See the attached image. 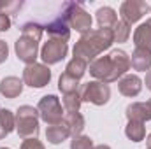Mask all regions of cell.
<instances>
[{"mask_svg": "<svg viewBox=\"0 0 151 149\" xmlns=\"http://www.w3.org/2000/svg\"><path fill=\"white\" fill-rule=\"evenodd\" d=\"M146 144H148V148H151V133L146 137Z\"/></svg>", "mask_w": 151, "mask_h": 149, "instance_id": "d6a6232c", "label": "cell"}, {"mask_svg": "<svg viewBox=\"0 0 151 149\" xmlns=\"http://www.w3.org/2000/svg\"><path fill=\"white\" fill-rule=\"evenodd\" d=\"M39 111V117L49 126V125H58L63 121V107H62V102L58 97L55 95H44L40 100H39L37 105Z\"/></svg>", "mask_w": 151, "mask_h": 149, "instance_id": "5b68a950", "label": "cell"}, {"mask_svg": "<svg viewBox=\"0 0 151 149\" xmlns=\"http://www.w3.org/2000/svg\"><path fill=\"white\" fill-rule=\"evenodd\" d=\"M21 149H46L39 139H25L21 142Z\"/></svg>", "mask_w": 151, "mask_h": 149, "instance_id": "83f0119b", "label": "cell"}, {"mask_svg": "<svg viewBox=\"0 0 151 149\" xmlns=\"http://www.w3.org/2000/svg\"><path fill=\"white\" fill-rule=\"evenodd\" d=\"M148 105H150V109H151V98H150V100H148Z\"/></svg>", "mask_w": 151, "mask_h": 149, "instance_id": "e575fe53", "label": "cell"}, {"mask_svg": "<svg viewBox=\"0 0 151 149\" xmlns=\"http://www.w3.org/2000/svg\"><path fill=\"white\" fill-rule=\"evenodd\" d=\"M7 56H9V46L5 40H0V65L7 60Z\"/></svg>", "mask_w": 151, "mask_h": 149, "instance_id": "f546056e", "label": "cell"}, {"mask_svg": "<svg viewBox=\"0 0 151 149\" xmlns=\"http://www.w3.org/2000/svg\"><path fill=\"white\" fill-rule=\"evenodd\" d=\"M86 70H88V63L81 58H72L65 67V74H69L70 77H74L77 81L86 74Z\"/></svg>", "mask_w": 151, "mask_h": 149, "instance_id": "7402d4cb", "label": "cell"}, {"mask_svg": "<svg viewBox=\"0 0 151 149\" xmlns=\"http://www.w3.org/2000/svg\"><path fill=\"white\" fill-rule=\"evenodd\" d=\"M118 90L123 97H128V98H134L141 93L142 90V79L135 74H127L123 75L119 81H118Z\"/></svg>", "mask_w": 151, "mask_h": 149, "instance_id": "7c38bea8", "label": "cell"}, {"mask_svg": "<svg viewBox=\"0 0 151 149\" xmlns=\"http://www.w3.org/2000/svg\"><path fill=\"white\" fill-rule=\"evenodd\" d=\"M125 116H127L128 121L146 123V121H151V109L148 105V102H134V104L127 105Z\"/></svg>", "mask_w": 151, "mask_h": 149, "instance_id": "5bb4252c", "label": "cell"}, {"mask_svg": "<svg viewBox=\"0 0 151 149\" xmlns=\"http://www.w3.org/2000/svg\"><path fill=\"white\" fill-rule=\"evenodd\" d=\"M63 123L67 125L70 135L76 137V135H81L84 126H86V121H84V116L81 112H67L63 116Z\"/></svg>", "mask_w": 151, "mask_h": 149, "instance_id": "ac0fdd59", "label": "cell"}, {"mask_svg": "<svg viewBox=\"0 0 151 149\" xmlns=\"http://www.w3.org/2000/svg\"><path fill=\"white\" fill-rule=\"evenodd\" d=\"M0 109H2V107H0Z\"/></svg>", "mask_w": 151, "mask_h": 149, "instance_id": "74e56055", "label": "cell"}, {"mask_svg": "<svg viewBox=\"0 0 151 149\" xmlns=\"http://www.w3.org/2000/svg\"><path fill=\"white\" fill-rule=\"evenodd\" d=\"M14 51H16V56H18L19 62H23L27 65H32L39 58V42L30 37L21 35L14 42Z\"/></svg>", "mask_w": 151, "mask_h": 149, "instance_id": "9c48e42d", "label": "cell"}, {"mask_svg": "<svg viewBox=\"0 0 151 149\" xmlns=\"http://www.w3.org/2000/svg\"><path fill=\"white\" fill-rule=\"evenodd\" d=\"M39 111L32 105H21L14 114L16 132L21 139H37L39 135Z\"/></svg>", "mask_w": 151, "mask_h": 149, "instance_id": "3957f363", "label": "cell"}, {"mask_svg": "<svg viewBox=\"0 0 151 149\" xmlns=\"http://www.w3.org/2000/svg\"><path fill=\"white\" fill-rule=\"evenodd\" d=\"M69 137H72V135H70V132H69V128H67V125L63 121L58 123V125H49L47 130H46V140L49 144H53V146L62 144Z\"/></svg>", "mask_w": 151, "mask_h": 149, "instance_id": "2e32d148", "label": "cell"}, {"mask_svg": "<svg viewBox=\"0 0 151 149\" xmlns=\"http://www.w3.org/2000/svg\"><path fill=\"white\" fill-rule=\"evenodd\" d=\"M130 67V56L123 49H113L109 54L99 56L90 63V74L95 77V81L109 84L127 75Z\"/></svg>", "mask_w": 151, "mask_h": 149, "instance_id": "6da1fadb", "label": "cell"}, {"mask_svg": "<svg viewBox=\"0 0 151 149\" xmlns=\"http://www.w3.org/2000/svg\"><path fill=\"white\" fill-rule=\"evenodd\" d=\"M58 90H60L63 95L76 93V91H79V81L63 72V74L60 75V79H58Z\"/></svg>", "mask_w": 151, "mask_h": 149, "instance_id": "603a6c76", "label": "cell"}, {"mask_svg": "<svg viewBox=\"0 0 151 149\" xmlns=\"http://www.w3.org/2000/svg\"><path fill=\"white\" fill-rule=\"evenodd\" d=\"M130 25L125 23L123 19H118V23L113 27V35H114V42H127L130 37Z\"/></svg>", "mask_w": 151, "mask_h": 149, "instance_id": "d4e9b609", "label": "cell"}, {"mask_svg": "<svg viewBox=\"0 0 151 149\" xmlns=\"http://www.w3.org/2000/svg\"><path fill=\"white\" fill-rule=\"evenodd\" d=\"M79 95L83 102L93 104V105H106L111 98V88L106 82L100 81H88L79 88Z\"/></svg>", "mask_w": 151, "mask_h": 149, "instance_id": "8992f818", "label": "cell"}, {"mask_svg": "<svg viewBox=\"0 0 151 149\" xmlns=\"http://www.w3.org/2000/svg\"><path fill=\"white\" fill-rule=\"evenodd\" d=\"M67 53H69V46H67L65 40L49 39L47 42L42 44L39 56H40L42 63L49 67V65H56V63H60L62 60H65Z\"/></svg>", "mask_w": 151, "mask_h": 149, "instance_id": "52a82bcc", "label": "cell"}, {"mask_svg": "<svg viewBox=\"0 0 151 149\" xmlns=\"http://www.w3.org/2000/svg\"><path fill=\"white\" fill-rule=\"evenodd\" d=\"M0 149H9V148H0Z\"/></svg>", "mask_w": 151, "mask_h": 149, "instance_id": "d590c367", "label": "cell"}, {"mask_svg": "<svg viewBox=\"0 0 151 149\" xmlns=\"http://www.w3.org/2000/svg\"><path fill=\"white\" fill-rule=\"evenodd\" d=\"M97 23H99V28H109L113 30V27L118 23V14L113 7L109 5H104L97 11Z\"/></svg>", "mask_w": 151, "mask_h": 149, "instance_id": "d6986e66", "label": "cell"}, {"mask_svg": "<svg viewBox=\"0 0 151 149\" xmlns=\"http://www.w3.org/2000/svg\"><path fill=\"white\" fill-rule=\"evenodd\" d=\"M23 79L16 77V75H7L0 81V95L5 97V98H18L21 93H23Z\"/></svg>", "mask_w": 151, "mask_h": 149, "instance_id": "4fadbf2b", "label": "cell"}, {"mask_svg": "<svg viewBox=\"0 0 151 149\" xmlns=\"http://www.w3.org/2000/svg\"><path fill=\"white\" fill-rule=\"evenodd\" d=\"M51 81V70L44 63H32L23 69V82L30 88H44Z\"/></svg>", "mask_w": 151, "mask_h": 149, "instance_id": "ba28073f", "label": "cell"}, {"mask_svg": "<svg viewBox=\"0 0 151 149\" xmlns=\"http://www.w3.org/2000/svg\"><path fill=\"white\" fill-rule=\"evenodd\" d=\"M44 30L49 34L51 39H58V40H65V42L70 39V27H69V23H67L63 14H60L53 21H49L44 27Z\"/></svg>", "mask_w": 151, "mask_h": 149, "instance_id": "8fae6325", "label": "cell"}, {"mask_svg": "<svg viewBox=\"0 0 151 149\" xmlns=\"http://www.w3.org/2000/svg\"><path fill=\"white\" fill-rule=\"evenodd\" d=\"M144 84H146V88L151 91V70L146 72V79H144Z\"/></svg>", "mask_w": 151, "mask_h": 149, "instance_id": "4dcf8cb0", "label": "cell"}, {"mask_svg": "<svg viewBox=\"0 0 151 149\" xmlns=\"http://www.w3.org/2000/svg\"><path fill=\"white\" fill-rule=\"evenodd\" d=\"M125 135L132 140V142H141L146 137V126L141 121H128L125 126Z\"/></svg>", "mask_w": 151, "mask_h": 149, "instance_id": "44dd1931", "label": "cell"}, {"mask_svg": "<svg viewBox=\"0 0 151 149\" xmlns=\"http://www.w3.org/2000/svg\"><path fill=\"white\" fill-rule=\"evenodd\" d=\"M93 149H111V148H109L107 144H99V146H95Z\"/></svg>", "mask_w": 151, "mask_h": 149, "instance_id": "1f68e13d", "label": "cell"}, {"mask_svg": "<svg viewBox=\"0 0 151 149\" xmlns=\"http://www.w3.org/2000/svg\"><path fill=\"white\" fill-rule=\"evenodd\" d=\"M62 104H63V109H65L67 112H79V107H81V104H83L79 91H76V93H69V95H63Z\"/></svg>", "mask_w": 151, "mask_h": 149, "instance_id": "cb8c5ba5", "label": "cell"}, {"mask_svg": "<svg viewBox=\"0 0 151 149\" xmlns=\"http://www.w3.org/2000/svg\"><path fill=\"white\" fill-rule=\"evenodd\" d=\"M150 11V5L142 0H125L119 5V14L121 19L128 25L137 23L139 19H142V16Z\"/></svg>", "mask_w": 151, "mask_h": 149, "instance_id": "30bf717a", "label": "cell"}, {"mask_svg": "<svg viewBox=\"0 0 151 149\" xmlns=\"http://www.w3.org/2000/svg\"><path fill=\"white\" fill-rule=\"evenodd\" d=\"M2 9H5V4H4V2H0V11H2Z\"/></svg>", "mask_w": 151, "mask_h": 149, "instance_id": "836d02e7", "label": "cell"}, {"mask_svg": "<svg viewBox=\"0 0 151 149\" xmlns=\"http://www.w3.org/2000/svg\"><path fill=\"white\" fill-rule=\"evenodd\" d=\"M130 65L137 72H148L151 70V49L146 47H135L130 58Z\"/></svg>", "mask_w": 151, "mask_h": 149, "instance_id": "9a60e30c", "label": "cell"}, {"mask_svg": "<svg viewBox=\"0 0 151 149\" xmlns=\"http://www.w3.org/2000/svg\"><path fill=\"white\" fill-rule=\"evenodd\" d=\"M11 18H9V14L7 12H4V11H0V32H7L9 28H11Z\"/></svg>", "mask_w": 151, "mask_h": 149, "instance_id": "f1b7e54d", "label": "cell"}, {"mask_svg": "<svg viewBox=\"0 0 151 149\" xmlns=\"http://www.w3.org/2000/svg\"><path fill=\"white\" fill-rule=\"evenodd\" d=\"M12 130H16L14 112L9 109H0V140L5 139Z\"/></svg>", "mask_w": 151, "mask_h": 149, "instance_id": "ffe728a7", "label": "cell"}, {"mask_svg": "<svg viewBox=\"0 0 151 149\" xmlns=\"http://www.w3.org/2000/svg\"><path fill=\"white\" fill-rule=\"evenodd\" d=\"M69 23L70 28H74L76 32H79L81 35L90 32L91 30V23H93V18L91 14H88L81 4H76V2H65L63 4V12H62Z\"/></svg>", "mask_w": 151, "mask_h": 149, "instance_id": "277c9868", "label": "cell"}, {"mask_svg": "<svg viewBox=\"0 0 151 149\" xmlns=\"http://www.w3.org/2000/svg\"><path fill=\"white\" fill-rule=\"evenodd\" d=\"M93 140L88 135H76L70 140V149H93Z\"/></svg>", "mask_w": 151, "mask_h": 149, "instance_id": "4316f807", "label": "cell"}, {"mask_svg": "<svg viewBox=\"0 0 151 149\" xmlns=\"http://www.w3.org/2000/svg\"><path fill=\"white\" fill-rule=\"evenodd\" d=\"M148 149H151V148H148Z\"/></svg>", "mask_w": 151, "mask_h": 149, "instance_id": "8d00e7d4", "label": "cell"}, {"mask_svg": "<svg viewBox=\"0 0 151 149\" xmlns=\"http://www.w3.org/2000/svg\"><path fill=\"white\" fill-rule=\"evenodd\" d=\"M42 32H44V27H40L39 23H34V21L25 23V25L21 27V35L34 39V40H37V42L40 40V37H42Z\"/></svg>", "mask_w": 151, "mask_h": 149, "instance_id": "484cf974", "label": "cell"}, {"mask_svg": "<svg viewBox=\"0 0 151 149\" xmlns=\"http://www.w3.org/2000/svg\"><path fill=\"white\" fill-rule=\"evenodd\" d=\"M114 42L113 30L109 28H97V30H90L86 34H83L79 40L76 42L74 49V58H81L86 63H91L93 60L99 58V54H102L104 51H107Z\"/></svg>", "mask_w": 151, "mask_h": 149, "instance_id": "7a4b0ae2", "label": "cell"}, {"mask_svg": "<svg viewBox=\"0 0 151 149\" xmlns=\"http://www.w3.org/2000/svg\"><path fill=\"white\" fill-rule=\"evenodd\" d=\"M134 44L135 47H146L151 49V18L141 23L134 32Z\"/></svg>", "mask_w": 151, "mask_h": 149, "instance_id": "e0dca14e", "label": "cell"}]
</instances>
